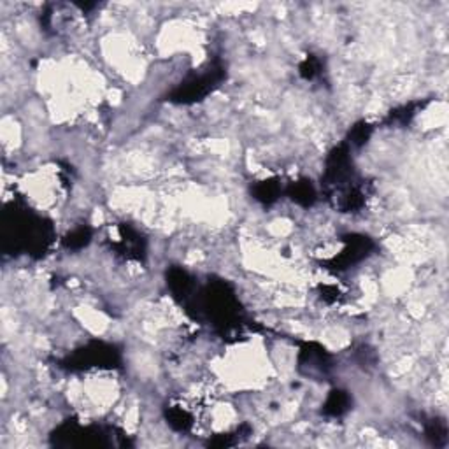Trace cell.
<instances>
[{
    "label": "cell",
    "mask_w": 449,
    "mask_h": 449,
    "mask_svg": "<svg viewBox=\"0 0 449 449\" xmlns=\"http://www.w3.org/2000/svg\"><path fill=\"white\" fill-rule=\"evenodd\" d=\"M88 239H90V230L79 228V230H76L71 237H69L67 244L72 246V248H79V246H84V244L88 242Z\"/></svg>",
    "instance_id": "cell-1"
},
{
    "label": "cell",
    "mask_w": 449,
    "mask_h": 449,
    "mask_svg": "<svg viewBox=\"0 0 449 449\" xmlns=\"http://www.w3.org/2000/svg\"><path fill=\"white\" fill-rule=\"evenodd\" d=\"M312 197H314V193H312V188L309 185L295 186V191H293L295 200H298V202L304 200V204H309V202L312 200Z\"/></svg>",
    "instance_id": "cell-2"
},
{
    "label": "cell",
    "mask_w": 449,
    "mask_h": 449,
    "mask_svg": "<svg viewBox=\"0 0 449 449\" xmlns=\"http://www.w3.org/2000/svg\"><path fill=\"white\" fill-rule=\"evenodd\" d=\"M346 397L342 393H339V391H333V395L330 397V400H328V403H327V407L328 409H332L335 414H339V412H342V409H344V405H346Z\"/></svg>",
    "instance_id": "cell-3"
}]
</instances>
